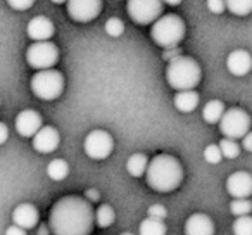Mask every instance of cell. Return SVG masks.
Returning a JSON list of instances; mask_svg holds the SVG:
<instances>
[{
    "label": "cell",
    "mask_w": 252,
    "mask_h": 235,
    "mask_svg": "<svg viewBox=\"0 0 252 235\" xmlns=\"http://www.w3.org/2000/svg\"><path fill=\"white\" fill-rule=\"evenodd\" d=\"M199 94L195 90H180L175 95V107L180 112H192L199 105Z\"/></svg>",
    "instance_id": "obj_18"
},
{
    "label": "cell",
    "mask_w": 252,
    "mask_h": 235,
    "mask_svg": "<svg viewBox=\"0 0 252 235\" xmlns=\"http://www.w3.org/2000/svg\"><path fill=\"white\" fill-rule=\"evenodd\" d=\"M104 30L109 36L118 38V36H121L123 33H125V25H123V21L119 18H109L107 21H105Z\"/></svg>",
    "instance_id": "obj_27"
},
{
    "label": "cell",
    "mask_w": 252,
    "mask_h": 235,
    "mask_svg": "<svg viewBox=\"0 0 252 235\" xmlns=\"http://www.w3.org/2000/svg\"><path fill=\"white\" fill-rule=\"evenodd\" d=\"M102 12V0H67V14L76 23H90Z\"/></svg>",
    "instance_id": "obj_10"
},
{
    "label": "cell",
    "mask_w": 252,
    "mask_h": 235,
    "mask_svg": "<svg viewBox=\"0 0 252 235\" xmlns=\"http://www.w3.org/2000/svg\"><path fill=\"white\" fill-rule=\"evenodd\" d=\"M216 227L207 214L195 213L185 221V235H214Z\"/></svg>",
    "instance_id": "obj_16"
},
{
    "label": "cell",
    "mask_w": 252,
    "mask_h": 235,
    "mask_svg": "<svg viewBox=\"0 0 252 235\" xmlns=\"http://www.w3.org/2000/svg\"><path fill=\"white\" fill-rule=\"evenodd\" d=\"M85 154L92 159H105L111 156L112 149H114V140H112L111 134L105 130H92L87 135L83 142Z\"/></svg>",
    "instance_id": "obj_9"
},
{
    "label": "cell",
    "mask_w": 252,
    "mask_h": 235,
    "mask_svg": "<svg viewBox=\"0 0 252 235\" xmlns=\"http://www.w3.org/2000/svg\"><path fill=\"white\" fill-rule=\"evenodd\" d=\"M180 52H182V50L178 49V45H176V47H168V49H166V52L162 54V57H164V61H168V63H169V61L175 59V57L182 56Z\"/></svg>",
    "instance_id": "obj_33"
},
{
    "label": "cell",
    "mask_w": 252,
    "mask_h": 235,
    "mask_svg": "<svg viewBox=\"0 0 252 235\" xmlns=\"http://www.w3.org/2000/svg\"><path fill=\"white\" fill-rule=\"evenodd\" d=\"M95 223L92 202L80 196H66L52 206L49 227L52 235H90Z\"/></svg>",
    "instance_id": "obj_1"
},
{
    "label": "cell",
    "mask_w": 252,
    "mask_h": 235,
    "mask_svg": "<svg viewBox=\"0 0 252 235\" xmlns=\"http://www.w3.org/2000/svg\"><path fill=\"white\" fill-rule=\"evenodd\" d=\"M202 71L195 59L187 56H178L171 59L166 67V80L175 90H193L200 83Z\"/></svg>",
    "instance_id": "obj_3"
},
{
    "label": "cell",
    "mask_w": 252,
    "mask_h": 235,
    "mask_svg": "<svg viewBox=\"0 0 252 235\" xmlns=\"http://www.w3.org/2000/svg\"><path fill=\"white\" fill-rule=\"evenodd\" d=\"M40 128H42V116L36 111H33V109H25L16 118V132L21 137H35V134Z\"/></svg>",
    "instance_id": "obj_13"
},
{
    "label": "cell",
    "mask_w": 252,
    "mask_h": 235,
    "mask_svg": "<svg viewBox=\"0 0 252 235\" xmlns=\"http://www.w3.org/2000/svg\"><path fill=\"white\" fill-rule=\"evenodd\" d=\"M226 9L235 16H249L252 12V0H224Z\"/></svg>",
    "instance_id": "obj_24"
},
{
    "label": "cell",
    "mask_w": 252,
    "mask_h": 235,
    "mask_svg": "<svg viewBox=\"0 0 252 235\" xmlns=\"http://www.w3.org/2000/svg\"><path fill=\"white\" fill-rule=\"evenodd\" d=\"M7 4L14 11H26V9H30L35 4V0H7Z\"/></svg>",
    "instance_id": "obj_31"
},
{
    "label": "cell",
    "mask_w": 252,
    "mask_h": 235,
    "mask_svg": "<svg viewBox=\"0 0 252 235\" xmlns=\"http://www.w3.org/2000/svg\"><path fill=\"white\" fill-rule=\"evenodd\" d=\"M207 9L213 14H221L226 9V4H224V0H207Z\"/></svg>",
    "instance_id": "obj_32"
},
{
    "label": "cell",
    "mask_w": 252,
    "mask_h": 235,
    "mask_svg": "<svg viewBox=\"0 0 252 235\" xmlns=\"http://www.w3.org/2000/svg\"><path fill=\"white\" fill-rule=\"evenodd\" d=\"M226 67L233 76H245L252 69V56L244 49H237L228 54Z\"/></svg>",
    "instance_id": "obj_15"
},
{
    "label": "cell",
    "mask_w": 252,
    "mask_h": 235,
    "mask_svg": "<svg viewBox=\"0 0 252 235\" xmlns=\"http://www.w3.org/2000/svg\"><path fill=\"white\" fill-rule=\"evenodd\" d=\"M50 2H54V4H57V5H59V4H66L67 0H50Z\"/></svg>",
    "instance_id": "obj_40"
},
{
    "label": "cell",
    "mask_w": 252,
    "mask_h": 235,
    "mask_svg": "<svg viewBox=\"0 0 252 235\" xmlns=\"http://www.w3.org/2000/svg\"><path fill=\"white\" fill-rule=\"evenodd\" d=\"M59 61V49L50 40L45 42H33L26 49V63L33 69H50Z\"/></svg>",
    "instance_id": "obj_6"
},
{
    "label": "cell",
    "mask_w": 252,
    "mask_h": 235,
    "mask_svg": "<svg viewBox=\"0 0 252 235\" xmlns=\"http://www.w3.org/2000/svg\"><path fill=\"white\" fill-rule=\"evenodd\" d=\"M185 21L176 14H164L152 23L151 38L154 40L156 45L168 49V47H176L185 36Z\"/></svg>",
    "instance_id": "obj_4"
},
{
    "label": "cell",
    "mask_w": 252,
    "mask_h": 235,
    "mask_svg": "<svg viewBox=\"0 0 252 235\" xmlns=\"http://www.w3.org/2000/svg\"><path fill=\"white\" fill-rule=\"evenodd\" d=\"M224 104L221 101H218V99H214V101H209L206 105H204L202 109V118L206 123L209 125H216L220 123V120L223 118L224 114Z\"/></svg>",
    "instance_id": "obj_19"
},
{
    "label": "cell",
    "mask_w": 252,
    "mask_h": 235,
    "mask_svg": "<svg viewBox=\"0 0 252 235\" xmlns=\"http://www.w3.org/2000/svg\"><path fill=\"white\" fill-rule=\"evenodd\" d=\"M121 235H133V234H130V232H126V234H121Z\"/></svg>",
    "instance_id": "obj_41"
},
{
    "label": "cell",
    "mask_w": 252,
    "mask_h": 235,
    "mask_svg": "<svg viewBox=\"0 0 252 235\" xmlns=\"http://www.w3.org/2000/svg\"><path fill=\"white\" fill-rule=\"evenodd\" d=\"M220 149H221V152H223V158H226V159H235L240 154V145L237 144L235 138L224 137L223 140L220 142Z\"/></svg>",
    "instance_id": "obj_25"
},
{
    "label": "cell",
    "mask_w": 252,
    "mask_h": 235,
    "mask_svg": "<svg viewBox=\"0 0 252 235\" xmlns=\"http://www.w3.org/2000/svg\"><path fill=\"white\" fill-rule=\"evenodd\" d=\"M49 230H50V227L47 228L45 225H40V230H38V235H49Z\"/></svg>",
    "instance_id": "obj_39"
},
{
    "label": "cell",
    "mask_w": 252,
    "mask_h": 235,
    "mask_svg": "<svg viewBox=\"0 0 252 235\" xmlns=\"http://www.w3.org/2000/svg\"><path fill=\"white\" fill-rule=\"evenodd\" d=\"M5 235H26V230L18 225H11V227L5 230Z\"/></svg>",
    "instance_id": "obj_35"
},
{
    "label": "cell",
    "mask_w": 252,
    "mask_h": 235,
    "mask_svg": "<svg viewBox=\"0 0 252 235\" xmlns=\"http://www.w3.org/2000/svg\"><path fill=\"white\" fill-rule=\"evenodd\" d=\"M114 221H116V213L109 204L98 206V209L95 211V223H97L98 227L107 228V227H111Z\"/></svg>",
    "instance_id": "obj_23"
},
{
    "label": "cell",
    "mask_w": 252,
    "mask_h": 235,
    "mask_svg": "<svg viewBox=\"0 0 252 235\" xmlns=\"http://www.w3.org/2000/svg\"><path fill=\"white\" fill-rule=\"evenodd\" d=\"M251 116L240 107L226 109L223 118L220 120V132L228 138H244L247 132H251Z\"/></svg>",
    "instance_id": "obj_7"
},
{
    "label": "cell",
    "mask_w": 252,
    "mask_h": 235,
    "mask_svg": "<svg viewBox=\"0 0 252 235\" xmlns=\"http://www.w3.org/2000/svg\"><path fill=\"white\" fill-rule=\"evenodd\" d=\"M54 23L50 21L47 16H36L26 26V33L28 36L33 40V42H45V40H50L54 36Z\"/></svg>",
    "instance_id": "obj_14"
},
{
    "label": "cell",
    "mask_w": 252,
    "mask_h": 235,
    "mask_svg": "<svg viewBox=\"0 0 252 235\" xmlns=\"http://www.w3.org/2000/svg\"><path fill=\"white\" fill-rule=\"evenodd\" d=\"M61 144V135L54 127H42L33 137V149L40 154H50Z\"/></svg>",
    "instance_id": "obj_12"
},
{
    "label": "cell",
    "mask_w": 252,
    "mask_h": 235,
    "mask_svg": "<svg viewBox=\"0 0 252 235\" xmlns=\"http://www.w3.org/2000/svg\"><path fill=\"white\" fill-rule=\"evenodd\" d=\"M64 90V76L61 71L54 69H40L32 78V92L42 101H56L61 97Z\"/></svg>",
    "instance_id": "obj_5"
},
{
    "label": "cell",
    "mask_w": 252,
    "mask_h": 235,
    "mask_svg": "<svg viewBox=\"0 0 252 235\" xmlns=\"http://www.w3.org/2000/svg\"><path fill=\"white\" fill-rule=\"evenodd\" d=\"M9 138V128L5 123H0V145L5 144Z\"/></svg>",
    "instance_id": "obj_37"
},
{
    "label": "cell",
    "mask_w": 252,
    "mask_h": 235,
    "mask_svg": "<svg viewBox=\"0 0 252 235\" xmlns=\"http://www.w3.org/2000/svg\"><path fill=\"white\" fill-rule=\"evenodd\" d=\"M230 211L235 216H245V214H251L252 211V202L247 199H235L230 204Z\"/></svg>",
    "instance_id": "obj_28"
},
{
    "label": "cell",
    "mask_w": 252,
    "mask_h": 235,
    "mask_svg": "<svg viewBox=\"0 0 252 235\" xmlns=\"http://www.w3.org/2000/svg\"><path fill=\"white\" fill-rule=\"evenodd\" d=\"M233 235H252V216H237L233 221Z\"/></svg>",
    "instance_id": "obj_26"
},
{
    "label": "cell",
    "mask_w": 252,
    "mask_h": 235,
    "mask_svg": "<svg viewBox=\"0 0 252 235\" xmlns=\"http://www.w3.org/2000/svg\"><path fill=\"white\" fill-rule=\"evenodd\" d=\"M226 190L233 199H247L252 196V175L247 171H235L226 178Z\"/></svg>",
    "instance_id": "obj_11"
},
{
    "label": "cell",
    "mask_w": 252,
    "mask_h": 235,
    "mask_svg": "<svg viewBox=\"0 0 252 235\" xmlns=\"http://www.w3.org/2000/svg\"><path fill=\"white\" fill-rule=\"evenodd\" d=\"M12 221L18 227L30 230V228H35L38 223V209H36L33 204L30 202H23L12 211Z\"/></svg>",
    "instance_id": "obj_17"
},
{
    "label": "cell",
    "mask_w": 252,
    "mask_h": 235,
    "mask_svg": "<svg viewBox=\"0 0 252 235\" xmlns=\"http://www.w3.org/2000/svg\"><path fill=\"white\" fill-rule=\"evenodd\" d=\"M147 166H149V159H147V156L142 154V152H137V154L130 156V159L126 161V169H128V173H130L131 176H135V178L145 175Z\"/></svg>",
    "instance_id": "obj_20"
},
{
    "label": "cell",
    "mask_w": 252,
    "mask_h": 235,
    "mask_svg": "<svg viewBox=\"0 0 252 235\" xmlns=\"http://www.w3.org/2000/svg\"><path fill=\"white\" fill-rule=\"evenodd\" d=\"M162 0H128L126 11L137 25H152L162 16Z\"/></svg>",
    "instance_id": "obj_8"
},
{
    "label": "cell",
    "mask_w": 252,
    "mask_h": 235,
    "mask_svg": "<svg viewBox=\"0 0 252 235\" xmlns=\"http://www.w3.org/2000/svg\"><path fill=\"white\" fill-rule=\"evenodd\" d=\"M85 199H88L90 202H97V201L100 199V194L95 189H88L87 192H85Z\"/></svg>",
    "instance_id": "obj_36"
},
{
    "label": "cell",
    "mask_w": 252,
    "mask_h": 235,
    "mask_svg": "<svg viewBox=\"0 0 252 235\" xmlns=\"http://www.w3.org/2000/svg\"><path fill=\"white\" fill-rule=\"evenodd\" d=\"M147 214H149V218H156V220L164 221V218L168 216V209H166L162 204H152L147 209Z\"/></svg>",
    "instance_id": "obj_30"
},
{
    "label": "cell",
    "mask_w": 252,
    "mask_h": 235,
    "mask_svg": "<svg viewBox=\"0 0 252 235\" xmlns=\"http://www.w3.org/2000/svg\"><path fill=\"white\" fill-rule=\"evenodd\" d=\"M204 159H206L209 165H218V163L223 159V152H221L220 145L216 144H211L204 149Z\"/></svg>",
    "instance_id": "obj_29"
},
{
    "label": "cell",
    "mask_w": 252,
    "mask_h": 235,
    "mask_svg": "<svg viewBox=\"0 0 252 235\" xmlns=\"http://www.w3.org/2000/svg\"><path fill=\"white\" fill-rule=\"evenodd\" d=\"M242 147L247 152H252V132H247L242 138Z\"/></svg>",
    "instance_id": "obj_34"
},
{
    "label": "cell",
    "mask_w": 252,
    "mask_h": 235,
    "mask_svg": "<svg viewBox=\"0 0 252 235\" xmlns=\"http://www.w3.org/2000/svg\"><path fill=\"white\" fill-rule=\"evenodd\" d=\"M147 185L152 190L161 194H168L176 190L183 182L182 163L169 154H159L151 159L145 171Z\"/></svg>",
    "instance_id": "obj_2"
},
{
    "label": "cell",
    "mask_w": 252,
    "mask_h": 235,
    "mask_svg": "<svg viewBox=\"0 0 252 235\" xmlns=\"http://www.w3.org/2000/svg\"><path fill=\"white\" fill-rule=\"evenodd\" d=\"M69 173V166L64 159H54V161L49 163L47 166V175L54 180V182H63L64 178Z\"/></svg>",
    "instance_id": "obj_21"
},
{
    "label": "cell",
    "mask_w": 252,
    "mask_h": 235,
    "mask_svg": "<svg viewBox=\"0 0 252 235\" xmlns=\"http://www.w3.org/2000/svg\"><path fill=\"white\" fill-rule=\"evenodd\" d=\"M140 235H166V225L162 220L145 218L140 223Z\"/></svg>",
    "instance_id": "obj_22"
},
{
    "label": "cell",
    "mask_w": 252,
    "mask_h": 235,
    "mask_svg": "<svg viewBox=\"0 0 252 235\" xmlns=\"http://www.w3.org/2000/svg\"><path fill=\"white\" fill-rule=\"evenodd\" d=\"M166 5H171V7H175V5H180L183 2V0H162Z\"/></svg>",
    "instance_id": "obj_38"
}]
</instances>
